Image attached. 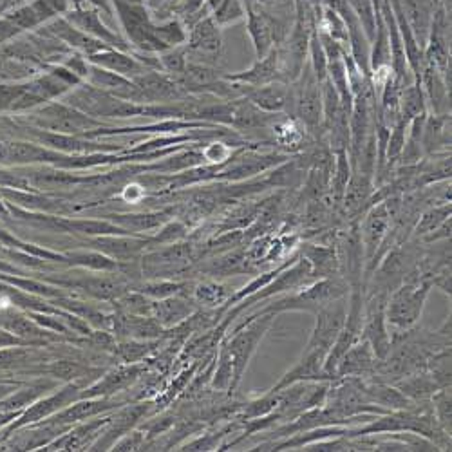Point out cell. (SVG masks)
<instances>
[{
    "instance_id": "obj_1",
    "label": "cell",
    "mask_w": 452,
    "mask_h": 452,
    "mask_svg": "<svg viewBox=\"0 0 452 452\" xmlns=\"http://www.w3.org/2000/svg\"><path fill=\"white\" fill-rule=\"evenodd\" d=\"M433 284L418 275L416 268L386 298L387 326L395 331H409L422 318Z\"/></svg>"
},
{
    "instance_id": "obj_2",
    "label": "cell",
    "mask_w": 452,
    "mask_h": 452,
    "mask_svg": "<svg viewBox=\"0 0 452 452\" xmlns=\"http://www.w3.org/2000/svg\"><path fill=\"white\" fill-rule=\"evenodd\" d=\"M392 210L387 201L374 203L368 208L364 219L359 226L360 244L364 253V286L368 284L371 271L378 266V259L382 257V246H386L387 235L392 226Z\"/></svg>"
},
{
    "instance_id": "obj_3",
    "label": "cell",
    "mask_w": 452,
    "mask_h": 452,
    "mask_svg": "<svg viewBox=\"0 0 452 452\" xmlns=\"http://www.w3.org/2000/svg\"><path fill=\"white\" fill-rule=\"evenodd\" d=\"M313 280H317L311 273V266L309 262L304 259L302 255H298L291 264H288L284 270L279 271V275L275 279H271L266 286H262L261 289H257L255 293H252L250 297L243 298L241 302H237L235 306H232L228 318L235 320L237 315L244 311L248 308H253L262 300H268L271 297L282 293H295L298 289L306 288L308 284H311Z\"/></svg>"
},
{
    "instance_id": "obj_4",
    "label": "cell",
    "mask_w": 452,
    "mask_h": 452,
    "mask_svg": "<svg viewBox=\"0 0 452 452\" xmlns=\"http://www.w3.org/2000/svg\"><path fill=\"white\" fill-rule=\"evenodd\" d=\"M345 317H347V295L335 298L326 306H322L315 313V326H313L311 336H309L308 345L304 351H313V353L327 356L331 345L335 344L336 336L341 335L342 327L345 324Z\"/></svg>"
},
{
    "instance_id": "obj_5",
    "label": "cell",
    "mask_w": 452,
    "mask_h": 452,
    "mask_svg": "<svg viewBox=\"0 0 452 452\" xmlns=\"http://www.w3.org/2000/svg\"><path fill=\"white\" fill-rule=\"evenodd\" d=\"M300 85L295 94V105H297V114L300 122L308 131L315 132L322 123V93L320 82L313 73L311 66H304L300 73Z\"/></svg>"
},
{
    "instance_id": "obj_6",
    "label": "cell",
    "mask_w": 452,
    "mask_h": 452,
    "mask_svg": "<svg viewBox=\"0 0 452 452\" xmlns=\"http://www.w3.org/2000/svg\"><path fill=\"white\" fill-rule=\"evenodd\" d=\"M380 360L373 353L371 345L365 338L360 336V341L354 342L350 350L345 351L342 360L336 365L335 378L356 377V378H373Z\"/></svg>"
},
{
    "instance_id": "obj_7",
    "label": "cell",
    "mask_w": 452,
    "mask_h": 452,
    "mask_svg": "<svg viewBox=\"0 0 452 452\" xmlns=\"http://www.w3.org/2000/svg\"><path fill=\"white\" fill-rule=\"evenodd\" d=\"M300 255L309 262L311 273L315 279L335 277L341 271L338 248L335 244H311L306 243L300 246Z\"/></svg>"
},
{
    "instance_id": "obj_8",
    "label": "cell",
    "mask_w": 452,
    "mask_h": 452,
    "mask_svg": "<svg viewBox=\"0 0 452 452\" xmlns=\"http://www.w3.org/2000/svg\"><path fill=\"white\" fill-rule=\"evenodd\" d=\"M397 386L409 400H413L415 404H425L429 401L434 392L438 391V383L434 382V378L431 377L429 371L425 368L418 369L415 373H409L406 377H401L400 380L392 383Z\"/></svg>"
},
{
    "instance_id": "obj_9",
    "label": "cell",
    "mask_w": 452,
    "mask_h": 452,
    "mask_svg": "<svg viewBox=\"0 0 452 452\" xmlns=\"http://www.w3.org/2000/svg\"><path fill=\"white\" fill-rule=\"evenodd\" d=\"M279 53L270 51L266 56L259 58V62H257L252 69L244 71V73H237V75H232L230 80H232V82L246 84L250 85V87H261V85L275 82V78L279 76Z\"/></svg>"
},
{
    "instance_id": "obj_10",
    "label": "cell",
    "mask_w": 452,
    "mask_h": 452,
    "mask_svg": "<svg viewBox=\"0 0 452 452\" xmlns=\"http://www.w3.org/2000/svg\"><path fill=\"white\" fill-rule=\"evenodd\" d=\"M248 102L264 112H280L288 105L289 91L284 84H271L253 87L248 93Z\"/></svg>"
},
{
    "instance_id": "obj_11",
    "label": "cell",
    "mask_w": 452,
    "mask_h": 452,
    "mask_svg": "<svg viewBox=\"0 0 452 452\" xmlns=\"http://www.w3.org/2000/svg\"><path fill=\"white\" fill-rule=\"evenodd\" d=\"M371 181L365 172H356V176L350 177L347 187L342 196V203H344L345 214L354 215L368 208L369 197H371Z\"/></svg>"
},
{
    "instance_id": "obj_12",
    "label": "cell",
    "mask_w": 452,
    "mask_h": 452,
    "mask_svg": "<svg viewBox=\"0 0 452 452\" xmlns=\"http://www.w3.org/2000/svg\"><path fill=\"white\" fill-rule=\"evenodd\" d=\"M425 369L429 371L440 389L451 387V345L429 354V359L425 360Z\"/></svg>"
},
{
    "instance_id": "obj_13",
    "label": "cell",
    "mask_w": 452,
    "mask_h": 452,
    "mask_svg": "<svg viewBox=\"0 0 452 452\" xmlns=\"http://www.w3.org/2000/svg\"><path fill=\"white\" fill-rule=\"evenodd\" d=\"M447 219H451V205L433 206V208L425 210L424 214L419 215L418 223L413 228V235L416 239H424L425 235H429L436 228H440Z\"/></svg>"
},
{
    "instance_id": "obj_14",
    "label": "cell",
    "mask_w": 452,
    "mask_h": 452,
    "mask_svg": "<svg viewBox=\"0 0 452 452\" xmlns=\"http://www.w3.org/2000/svg\"><path fill=\"white\" fill-rule=\"evenodd\" d=\"M431 409L433 415L438 422L440 429L445 434L451 436V418H452V407H451V387H442L431 397Z\"/></svg>"
},
{
    "instance_id": "obj_15",
    "label": "cell",
    "mask_w": 452,
    "mask_h": 452,
    "mask_svg": "<svg viewBox=\"0 0 452 452\" xmlns=\"http://www.w3.org/2000/svg\"><path fill=\"white\" fill-rule=\"evenodd\" d=\"M250 33H252L253 44H255V51L259 58L266 56L271 51V26L266 22L262 17H255L252 15L250 19Z\"/></svg>"
},
{
    "instance_id": "obj_16",
    "label": "cell",
    "mask_w": 452,
    "mask_h": 452,
    "mask_svg": "<svg viewBox=\"0 0 452 452\" xmlns=\"http://www.w3.org/2000/svg\"><path fill=\"white\" fill-rule=\"evenodd\" d=\"M273 134H275L277 143L282 145V147H288V149H297L304 140V132L295 123V120H286V122L275 123L273 125Z\"/></svg>"
},
{
    "instance_id": "obj_17",
    "label": "cell",
    "mask_w": 452,
    "mask_h": 452,
    "mask_svg": "<svg viewBox=\"0 0 452 452\" xmlns=\"http://www.w3.org/2000/svg\"><path fill=\"white\" fill-rule=\"evenodd\" d=\"M232 293H230V288H226V286L223 284H217V282H208V284L201 286L199 291H197L201 300L208 304V306H217V304L228 300V298L232 297Z\"/></svg>"
},
{
    "instance_id": "obj_18",
    "label": "cell",
    "mask_w": 452,
    "mask_h": 452,
    "mask_svg": "<svg viewBox=\"0 0 452 452\" xmlns=\"http://www.w3.org/2000/svg\"><path fill=\"white\" fill-rule=\"evenodd\" d=\"M230 154H232V149L224 143H212L203 150V156L210 163H223L224 159L230 158Z\"/></svg>"
},
{
    "instance_id": "obj_19",
    "label": "cell",
    "mask_w": 452,
    "mask_h": 452,
    "mask_svg": "<svg viewBox=\"0 0 452 452\" xmlns=\"http://www.w3.org/2000/svg\"><path fill=\"white\" fill-rule=\"evenodd\" d=\"M143 197L145 188L141 187L140 183H131V185H127L122 192V199L125 201V203H131V205H138Z\"/></svg>"
},
{
    "instance_id": "obj_20",
    "label": "cell",
    "mask_w": 452,
    "mask_h": 452,
    "mask_svg": "<svg viewBox=\"0 0 452 452\" xmlns=\"http://www.w3.org/2000/svg\"><path fill=\"white\" fill-rule=\"evenodd\" d=\"M0 308H10V298H2V300H0Z\"/></svg>"
}]
</instances>
